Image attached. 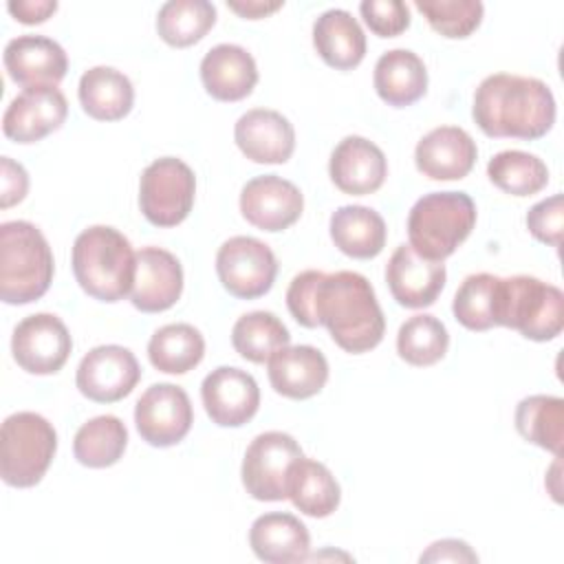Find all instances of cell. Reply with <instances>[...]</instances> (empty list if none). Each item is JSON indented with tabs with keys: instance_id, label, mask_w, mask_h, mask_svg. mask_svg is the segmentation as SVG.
<instances>
[{
	"instance_id": "cell-1",
	"label": "cell",
	"mask_w": 564,
	"mask_h": 564,
	"mask_svg": "<svg viewBox=\"0 0 564 564\" xmlns=\"http://www.w3.org/2000/svg\"><path fill=\"white\" fill-rule=\"evenodd\" d=\"M471 117L487 137L533 141L555 123V97L538 77L494 73L476 93Z\"/></svg>"
},
{
	"instance_id": "cell-2",
	"label": "cell",
	"mask_w": 564,
	"mask_h": 564,
	"mask_svg": "<svg viewBox=\"0 0 564 564\" xmlns=\"http://www.w3.org/2000/svg\"><path fill=\"white\" fill-rule=\"evenodd\" d=\"M313 315L333 341L352 355L379 346L386 333L383 311L372 284L357 271L324 273L315 286Z\"/></svg>"
},
{
	"instance_id": "cell-3",
	"label": "cell",
	"mask_w": 564,
	"mask_h": 564,
	"mask_svg": "<svg viewBox=\"0 0 564 564\" xmlns=\"http://www.w3.org/2000/svg\"><path fill=\"white\" fill-rule=\"evenodd\" d=\"M73 273L82 291L99 302H119L132 291L137 253L115 227L93 225L73 242Z\"/></svg>"
},
{
	"instance_id": "cell-4",
	"label": "cell",
	"mask_w": 564,
	"mask_h": 564,
	"mask_svg": "<svg viewBox=\"0 0 564 564\" xmlns=\"http://www.w3.org/2000/svg\"><path fill=\"white\" fill-rule=\"evenodd\" d=\"M53 253L44 234L26 220L0 225V297L7 304L40 300L53 280Z\"/></svg>"
},
{
	"instance_id": "cell-5",
	"label": "cell",
	"mask_w": 564,
	"mask_h": 564,
	"mask_svg": "<svg viewBox=\"0 0 564 564\" xmlns=\"http://www.w3.org/2000/svg\"><path fill=\"white\" fill-rule=\"evenodd\" d=\"M476 225V205L465 192H432L408 214L410 247L423 258L443 262L467 240Z\"/></svg>"
},
{
	"instance_id": "cell-6",
	"label": "cell",
	"mask_w": 564,
	"mask_h": 564,
	"mask_svg": "<svg viewBox=\"0 0 564 564\" xmlns=\"http://www.w3.org/2000/svg\"><path fill=\"white\" fill-rule=\"evenodd\" d=\"M496 326L513 328L533 341L555 339L564 328V293L533 275L500 278Z\"/></svg>"
},
{
	"instance_id": "cell-7",
	"label": "cell",
	"mask_w": 564,
	"mask_h": 564,
	"mask_svg": "<svg viewBox=\"0 0 564 564\" xmlns=\"http://www.w3.org/2000/svg\"><path fill=\"white\" fill-rule=\"evenodd\" d=\"M57 449L55 427L37 412H15L0 430V476L11 487H33Z\"/></svg>"
},
{
	"instance_id": "cell-8",
	"label": "cell",
	"mask_w": 564,
	"mask_h": 564,
	"mask_svg": "<svg viewBox=\"0 0 564 564\" xmlns=\"http://www.w3.org/2000/svg\"><path fill=\"white\" fill-rule=\"evenodd\" d=\"M196 196V176L192 167L176 156L152 161L139 181V207L148 223L156 227H176L183 223Z\"/></svg>"
},
{
	"instance_id": "cell-9",
	"label": "cell",
	"mask_w": 564,
	"mask_h": 564,
	"mask_svg": "<svg viewBox=\"0 0 564 564\" xmlns=\"http://www.w3.org/2000/svg\"><path fill=\"white\" fill-rule=\"evenodd\" d=\"M302 456V447L291 434L278 430L258 434L247 447L240 469L247 494L262 502L284 500L289 469Z\"/></svg>"
},
{
	"instance_id": "cell-10",
	"label": "cell",
	"mask_w": 564,
	"mask_h": 564,
	"mask_svg": "<svg viewBox=\"0 0 564 564\" xmlns=\"http://www.w3.org/2000/svg\"><path fill=\"white\" fill-rule=\"evenodd\" d=\"M216 273L225 291L240 300H256L275 282L278 260L269 245L251 236L225 240L216 253Z\"/></svg>"
},
{
	"instance_id": "cell-11",
	"label": "cell",
	"mask_w": 564,
	"mask_h": 564,
	"mask_svg": "<svg viewBox=\"0 0 564 564\" xmlns=\"http://www.w3.org/2000/svg\"><path fill=\"white\" fill-rule=\"evenodd\" d=\"M192 423V401L187 392L174 383L150 386L134 405L137 432L152 447H172L181 443Z\"/></svg>"
},
{
	"instance_id": "cell-12",
	"label": "cell",
	"mask_w": 564,
	"mask_h": 564,
	"mask_svg": "<svg viewBox=\"0 0 564 564\" xmlns=\"http://www.w3.org/2000/svg\"><path fill=\"white\" fill-rule=\"evenodd\" d=\"M73 350L66 324L53 313H35L24 317L11 337L15 364L31 375H53L62 370Z\"/></svg>"
},
{
	"instance_id": "cell-13",
	"label": "cell",
	"mask_w": 564,
	"mask_h": 564,
	"mask_svg": "<svg viewBox=\"0 0 564 564\" xmlns=\"http://www.w3.org/2000/svg\"><path fill=\"white\" fill-rule=\"evenodd\" d=\"M141 379L137 357L117 344H104L84 355L77 366V390L97 403H115L128 397Z\"/></svg>"
},
{
	"instance_id": "cell-14",
	"label": "cell",
	"mask_w": 564,
	"mask_h": 564,
	"mask_svg": "<svg viewBox=\"0 0 564 564\" xmlns=\"http://www.w3.org/2000/svg\"><path fill=\"white\" fill-rule=\"evenodd\" d=\"M304 209L300 187L278 174H262L245 183L240 212L247 223L262 231H282L297 223Z\"/></svg>"
},
{
	"instance_id": "cell-15",
	"label": "cell",
	"mask_w": 564,
	"mask_h": 564,
	"mask_svg": "<svg viewBox=\"0 0 564 564\" xmlns=\"http://www.w3.org/2000/svg\"><path fill=\"white\" fill-rule=\"evenodd\" d=\"M200 399L207 416L216 425L240 427L258 412L260 388L247 370L220 366L203 379Z\"/></svg>"
},
{
	"instance_id": "cell-16",
	"label": "cell",
	"mask_w": 564,
	"mask_h": 564,
	"mask_svg": "<svg viewBox=\"0 0 564 564\" xmlns=\"http://www.w3.org/2000/svg\"><path fill=\"white\" fill-rule=\"evenodd\" d=\"M68 101L57 86L24 88L4 110L2 130L11 141L35 143L62 128Z\"/></svg>"
},
{
	"instance_id": "cell-17",
	"label": "cell",
	"mask_w": 564,
	"mask_h": 564,
	"mask_svg": "<svg viewBox=\"0 0 564 564\" xmlns=\"http://www.w3.org/2000/svg\"><path fill=\"white\" fill-rule=\"evenodd\" d=\"M445 264L423 258L410 245H399L386 267L392 297L405 308H425L436 302L445 286Z\"/></svg>"
},
{
	"instance_id": "cell-18",
	"label": "cell",
	"mask_w": 564,
	"mask_h": 564,
	"mask_svg": "<svg viewBox=\"0 0 564 564\" xmlns=\"http://www.w3.org/2000/svg\"><path fill=\"white\" fill-rule=\"evenodd\" d=\"M183 293V267L178 258L161 247L137 251V271L130 302L141 313H161L176 304Z\"/></svg>"
},
{
	"instance_id": "cell-19",
	"label": "cell",
	"mask_w": 564,
	"mask_h": 564,
	"mask_svg": "<svg viewBox=\"0 0 564 564\" xmlns=\"http://www.w3.org/2000/svg\"><path fill=\"white\" fill-rule=\"evenodd\" d=\"M4 68L9 77L24 86H57L68 70L66 51L46 35H18L4 46Z\"/></svg>"
},
{
	"instance_id": "cell-20",
	"label": "cell",
	"mask_w": 564,
	"mask_h": 564,
	"mask_svg": "<svg viewBox=\"0 0 564 564\" xmlns=\"http://www.w3.org/2000/svg\"><path fill=\"white\" fill-rule=\"evenodd\" d=\"M476 156V141L458 126H438L421 137L414 148L416 170L432 181H456L467 176Z\"/></svg>"
},
{
	"instance_id": "cell-21",
	"label": "cell",
	"mask_w": 564,
	"mask_h": 564,
	"mask_svg": "<svg viewBox=\"0 0 564 564\" xmlns=\"http://www.w3.org/2000/svg\"><path fill=\"white\" fill-rule=\"evenodd\" d=\"M328 174L344 194L366 196L377 192L388 176V161L379 145L366 137H344L328 161Z\"/></svg>"
},
{
	"instance_id": "cell-22",
	"label": "cell",
	"mask_w": 564,
	"mask_h": 564,
	"mask_svg": "<svg viewBox=\"0 0 564 564\" xmlns=\"http://www.w3.org/2000/svg\"><path fill=\"white\" fill-rule=\"evenodd\" d=\"M240 152L253 163H286L295 150L291 121L269 108H253L240 115L234 128Z\"/></svg>"
},
{
	"instance_id": "cell-23",
	"label": "cell",
	"mask_w": 564,
	"mask_h": 564,
	"mask_svg": "<svg viewBox=\"0 0 564 564\" xmlns=\"http://www.w3.org/2000/svg\"><path fill=\"white\" fill-rule=\"evenodd\" d=\"M267 372L278 394L302 401L326 386L328 361L315 346H284L267 361Z\"/></svg>"
},
{
	"instance_id": "cell-24",
	"label": "cell",
	"mask_w": 564,
	"mask_h": 564,
	"mask_svg": "<svg viewBox=\"0 0 564 564\" xmlns=\"http://www.w3.org/2000/svg\"><path fill=\"white\" fill-rule=\"evenodd\" d=\"M200 82L218 101H240L258 84V66L251 53L238 44H216L200 62Z\"/></svg>"
},
{
	"instance_id": "cell-25",
	"label": "cell",
	"mask_w": 564,
	"mask_h": 564,
	"mask_svg": "<svg viewBox=\"0 0 564 564\" xmlns=\"http://www.w3.org/2000/svg\"><path fill=\"white\" fill-rule=\"evenodd\" d=\"M249 546L262 562H302L308 557L311 535L306 524L293 513L271 511L253 520Z\"/></svg>"
},
{
	"instance_id": "cell-26",
	"label": "cell",
	"mask_w": 564,
	"mask_h": 564,
	"mask_svg": "<svg viewBox=\"0 0 564 564\" xmlns=\"http://www.w3.org/2000/svg\"><path fill=\"white\" fill-rule=\"evenodd\" d=\"M372 82L377 95L388 106L405 108L425 95L427 68L414 51L392 48L377 59Z\"/></svg>"
},
{
	"instance_id": "cell-27",
	"label": "cell",
	"mask_w": 564,
	"mask_h": 564,
	"mask_svg": "<svg viewBox=\"0 0 564 564\" xmlns=\"http://www.w3.org/2000/svg\"><path fill=\"white\" fill-rule=\"evenodd\" d=\"M313 46L328 66L350 70L366 55V35L346 9H328L313 24Z\"/></svg>"
},
{
	"instance_id": "cell-28",
	"label": "cell",
	"mask_w": 564,
	"mask_h": 564,
	"mask_svg": "<svg viewBox=\"0 0 564 564\" xmlns=\"http://www.w3.org/2000/svg\"><path fill=\"white\" fill-rule=\"evenodd\" d=\"M386 220L366 205H344L330 216V238L335 247L357 260H370L386 247Z\"/></svg>"
},
{
	"instance_id": "cell-29",
	"label": "cell",
	"mask_w": 564,
	"mask_h": 564,
	"mask_svg": "<svg viewBox=\"0 0 564 564\" xmlns=\"http://www.w3.org/2000/svg\"><path fill=\"white\" fill-rule=\"evenodd\" d=\"M79 104L97 121H119L134 104V88L128 75L112 66H93L79 79Z\"/></svg>"
},
{
	"instance_id": "cell-30",
	"label": "cell",
	"mask_w": 564,
	"mask_h": 564,
	"mask_svg": "<svg viewBox=\"0 0 564 564\" xmlns=\"http://www.w3.org/2000/svg\"><path fill=\"white\" fill-rule=\"evenodd\" d=\"M286 498L304 516L326 518L339 507L341 489L324 463L302 456L289 469Z\"/></svg>"
},
{
	"instance_id": "cell-31",
	"label": "cell",
	"mask_w": 564,
	"mask_h": 564,
	"mask_svg": "<svg viewBox=\"0 0 564 564\" xmlns=\"http://www.w3.org/2000/svg\"><path fill=\"white\" fill-rule=\"evenodd\" d=\"M205 339L192 324H165L150 337V364L167 375H185L203 361Z\"/></svg>"
},
{
	"instance_id": "cell-32",
	"label": "cell",
	"mask_w": 564,
	"mask_h": 564,
	"mask_svg": "<svg viewBox=\"0 0 564 564\" xmlns=\"http://www.w3.org/2000/svg\"><path fill=\"white\" fill-rule=\"evenodd\" d=\"M516 430L524 441L560 456L564 441V401L553 394L524 397L516 408Z\"/></svg>"
},
{
	"instance_id": "cell-33",
	"label": "cell",
	"mask_w": 564,
	"mask_h": 564,
	"mask_svg": "<svg viewBox=\"0 0 564 564\" xmlns=\"http://www.w3.org/2000/svg\"><path fill=\"white\" fill-rule=\"evenodd\" d=\"M128 445V430L121 419L101 414L86 421L73 441V454L84 467L104 469L115 465Z\"/></svg>"
},
{
	"instance_id": "cell-34",
	"label": "cell",
	"mask_w": 564,
	"mask_h": 564,
	"mask_svg": "<svg viewBox=\"0 0 564 564\" xmlns=\"http://www.w3.org/2000/svg\"><path fill=\"white\" fill-rule=\"evenodd\" d=\"M289 328L269 311L245 313L231 328L236 352L253 364H267L280 348L289 346Z\"/></svg>"
},
{
	"instance_id": "cell-35",
	"label": "cell",
	"mask_w": 564,
	"mask_h": 564,
	"mask_svg": "<svg viewBox=\"0 0 564 564\" xmlns=\"http://www.w3.org/2000/svg\"><path fill=\"white\" fill-rule=\"evenodd\" d=\"M216 22V7L207 0H170L156 13V31L170 46H192Z\"/></svg>"
},
{
	"instance_id": "cell-36",
	"label": "cell",
	"mask_w": 564,
	"mask_h": 564,
	"mask_svg": "<svg viewBox=\"0 0 564 564\" xmlns=\"http://www.w3.org/2000/svg\"><path fill=\"white\" fill-rule=\"evenodd\" d=\"M489 181L511 196H531L546 187L549 167L546 163L522 150H502L487 163Z\"/></svg>"
},
{
	"instance_id": "cell-37",
	"label": "cell",
	"mask_w": 564,
	"mask_h": 564,
	"mask_svg": "<svg viewBox=\"0 0 564 564\" xmlns=\"http://www.w3.org/2000/svg\"><path fill=\"white\" fill-rule=\"evenodd\" d=\"M449 346L445 324L427 313L408 317L397 333V352L410 366H432L441 361Z\"/></svg>"
},
{
	"instance_id": "cell-38",
	"label": "cell",
	"mask_w": 564,
	"mask_h": 564,
	"mask_svg": "<svg viewBox=\"0 0 564 564\" xmlns=\"http://www.w3.org/2000/svg\"><path fill=\"white\" fill-rule=\"evenodd\" d=\"M498 275L474 273L463 280L454 295V317L469 330H489L496 326V300H498Z\"/></svg>"
},
{
	"instance_id": "cell-39",
	"label": "cell",
	"mask_w": 564,
	"mask_h": 564,
	"mask_svg": "<svg viewBox=\"0 0 564 564\" xmlns=\"http://www.w3.org/2000/svg\"><path fill=\"white\" fill-rule=\"evenodd\" d=\"M414 7L427 18L436 33L452 40L471 35L485 13L480 0H416Z\"/></svg>"
},
{
	"instance_id": "cell-40",
	"label": "cell",
	"mask_w": 564,
	"mask_h": 564,
	"mask_svg": "<svg viewBox=\"0 0 564 564\" xmlns=\"http://www.w3.org/2000/svg\"><path fill=\"white\" fill-rule=\"evenodd\" d=\"M359 11L368 29L379 37H394L410 26V9L401 0H364Z\"/></svg>"
},
{
	"instance_id": "cell-41",
	"label": "cell",
	"mask_w": 564,
	"mask_h": 564,
	"mask_svg": "<svg viewBox=\"0 0 564 564\" xmlns=\"http://www.w3.org/2000/svg\"><path fill=\"white\" fill-rule=\"evenodd\" d=\"M527 227L535 240L560 249L562 229H564L562 194H553V196L535 203L527 214Z\"/></svg>"
},
{
	"instance_id": "cell-42",
	"label": "cell",
	"mask_w": 564,
	"mask_h": 564,
	"mask_svg": "<svg viewBox=\"0 0 564 564\" xmlns=\"http://www.w3.org/2000/svg\"><path fill=\"white\" fill-rule=\"evenodd\" d=\"M324 275V271H302L297 273L289 289H286V306L289 313L293 315V319L306 328H315V315H313V297H315V286L319 282V278Z\"/></svg>"
},
{
	"instance_id": "cell-43",
	"label": "cell",
	"mask_w": 564,
	"mask_h": 564,
	"mask_svg": "<svg viewBox=\"0 0 564 564\" xmlns=\"http://www.w3.org/2000/svg\"><path fill=\"white\" fill-rule=\"evenodd\" d=\"M0 167H2V176H0V187H2L0 207L7 209V207L20 203L26 196V192H29V174H26V170L20 163H15L9 156L0 159Z\"/></svg>"
},
{
	"instance_id": "cell-44",
	"label": "cell",
	"mask_w": 564,
	"mask_h": 564,
	"mask_svg": "<svg viewBox=\"0 0 564 564\" xmlns=\"http://www.w3.org/2000/svg\"><path fill=\"white\" fill-rule=\"evenodd\" d=\"M421 562H478L476 551L463 540L445 538L438 542H432L427 551L421 553Z\"/></svg>"
},
{
	"instance_id": "cell-45",
	"label": "cell",
	"mask_w": 564,
	"mask_h": 564,
	"mask_svg": "<svg viewBox=\"0 0 564 564\" xmlns=\"http://www.w3.org/2000/svg\"><path fill=\"white\" fill-rule=\"evenodd\" d=\"M7 9L22 24H40L57 11V2L55 0H11Z\"/></svg>"
},
{
	"instance_id": "cell-46",
	"label": "cell",
	"mask_w": 564,
	"mask_h": 564,
	"mask_svg": "<svg viewBox=\"0 0 564 564\" xmlns=\"http://www.w3.org/2000/svg\"><path fill=\"white\" fill-rule=\"evenodd\" d=\"M282 0H275V2H267V0H229L227 7L231 11H236L238 15L247 18V20H258V18H264L278 9H282Z\"/></svg>"
}]
</instances>
